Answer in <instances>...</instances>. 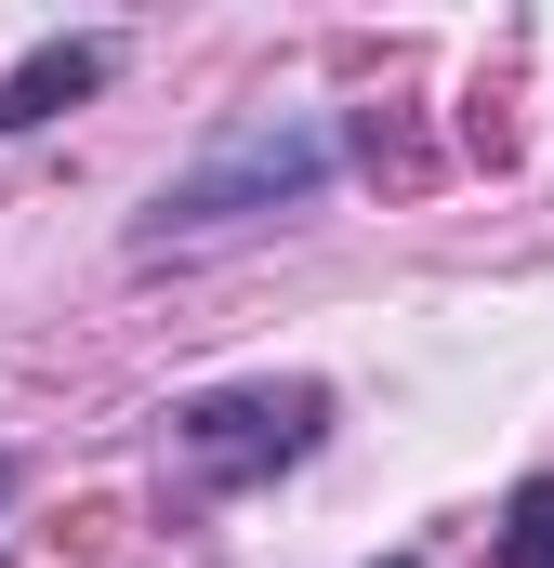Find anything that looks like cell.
Returning a JSON list of instances; mask_svg holds the SVG:
<instances>
[{"label": "cell", "mask_w": 554, "mask_h": 568, "mask_svg": "<svg viewBox=\"0 0 554 568\" xmlns=\"http://www.w3.org/2000/svg\"><path fill=\"white\" fill-rule=\"evenodd\" d=\"M330 436V397L317 384H238V397H185L172 410V449L198 463V476H277V463H304Z\"/></svg>", "instance_id": "cell-2"}, {"label": "cell", "mask_w": 554, "mask_h": 568, "mask_svg": "<svg viewBox=\"0 0 554 568\" xmlns=\"http://www.w3.org/2000/svg\"><path fill=\"white\" fill-rule=\"evenodd\" d=\"M330 159H343V133H330L317 106H265V120H238L225 145H198V159L158 185V212L133 225V252H185V239L252 225V212H290V199L330 185Z\"/></svg>", "instance_id": "cell-1"}, {"label": "cell", "mask_w": 554, "mask_h": 568, "mask_svg": "<svg viewBox=\"0 0 554 568\" xmlns=\"http://www.w3.org/2000/svg\"><path fill=\"white\" fill-rule=\"evenodd\" d=\"M0 503H13V463H0Z\"/></svg>", "instance_id": "cell-5"}, {"label": "cell", "mask_w": 554, "mask_h": 568, "mask_svg": "<svg viewBox=\"0 0 554 568\" xmlns=\"http://www.w3.org/2000/svg\"><path fill=\"white\" fill-rule=\"evenodd\" d=\"M502 568H554V476H529L502 503Z\"/></svg>", "instance_id": "cell-4"}, {"label": "cell", "mask_w": 554, "mask_h": 568, "mask_svg": "<svg viewBox=\"0 0 554 568\" xmlns=\"http://www.w3.org/2000/svg\"><path fill=\"white\" fill-rule=\"evenodd\" d=\"M106 67H120L106 40H40V53L0 80V133H40V120H66L80 93H106Z\"/></svg>", "instance_id": "cell-3"}]
</instances>
